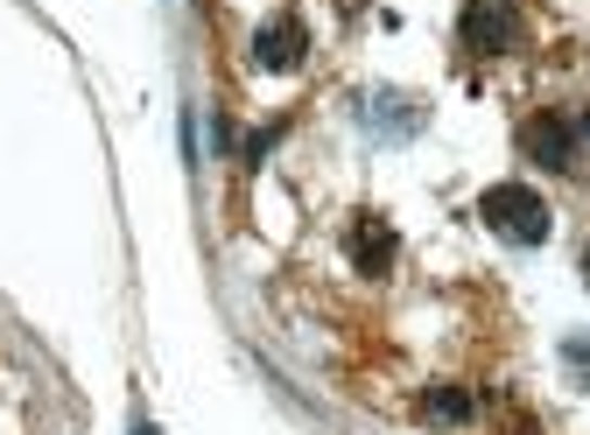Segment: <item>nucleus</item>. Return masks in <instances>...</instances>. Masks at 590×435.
I'll return each mask as SVG.
<instances>
[{"mask_svg":"<svg viewBox=\"0 0 590 435\" xmlns=\"http://www.w3.org/2000/svg\"><path fill=\"white\" fill-rule=\"evenodd\" d=\"M295 22H282V28H260V64H274V71H288L295 64Z\"/></svg>","mask_w":590,"mask_h":435,"instance_id":"obj_2","label":"nucleus"},{"mask_svg":"<svg viewBox=\"0 0 590 435\" xmlns=\"http://www.w3.org/2000/svg\"><path fill=\"white\" fill-rule=\"evenodd\" d=\"M359 260H365V267H380V260H394V239H387V232H380V225H365V232H359Z\"/></svg>","mask_w":590,"mask_h":435,"instance_id":"obj_3","label":"nucleus"},{"mask_svg":"<svg viewBox=\"0 0 590 435\" xmlns=\"http://www.w3.org/2000/svg\"><path fill=\"white\" fill-rule=\"evenodd\" d=\"M485 218H492L506 239H521V246L549 239V204H541L535 190H521V183H499V190H485Z\"/></svg>","mask_w":590,"mask_h":435,"instance_id":"obj_1","label":"nucleus"},{"mask_svg":"<svg viewBox=\"0 0 590 435\" xmlns=\"http://www.w3.org/2000/svg\"><path fill=\"white\" fill-rule=\"evenodd\" d=\"M569 358H577V366H590V344H569Z\"/></svg>","mask_w":590,"mask_h":435,"instance_id":"obj_5","label":"nucleus"},{"mask_svg":"<svg viewBox=\"0 0 590 435\" xmlns=\"http://www.w3.org/2000/svg\"><path fill=\"white\" fill-rule=\"evenodd\" d=\"M429 414H442V422H464L471 400H464V394H429Z\"/></svg>","mask_w":590,"mask_h":435,"instance_id":"obj_4","label":"nucleus"}]
</instances>
